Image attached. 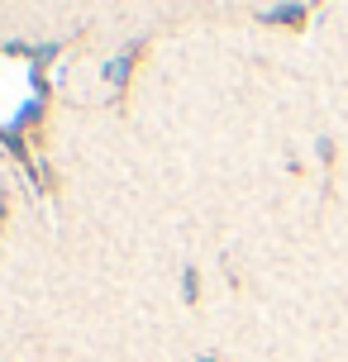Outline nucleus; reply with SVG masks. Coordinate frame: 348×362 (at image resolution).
Instances as JSON below:
<instances>
[{
	"mask_svg": "<svg viewBox=\"0 0 348 362\" xmlns=\"http://www.w3.org/2000/svg\"><path fill=\"white\" fill-rule=\"evenodd\" d=\"M129 72H134V48H129V53H120L110 67H105V81H110V86H124Z\"/></svg>",
	"mask_w": 348,
	"mask_h": 362,
	"instance_id": "1",
	"label": "nucleus"
},
{
	"mask_svg": "<svg viewBox=\"0 0 348 362\" xmlns=\"http://www.w3.org/2000/svg\"><path fill=\"white\" fill-rule=\"evenodd\" d=\"M306 10L301 5H282V10H262V19H301Z\"/></svg>",
	"mask_w": 348,
	"mask_h": 362,
	"instance_id": "2",
	"label": "nucleus"
},
{
	"mask_svg": "<svg viewBox=\"0 0 348 362\" xmlns=\"http://www.w3.org/2000/svg\"><path fill=\"white\" fill-rule=\"evenodd\" d=\"M201 362H215V358H201Z\"/></svg>",
	"mask_w": 348,
	"mask_h": 362,
	"instance_id": "3",
	"label": "nucleus"
}]
</instances>
